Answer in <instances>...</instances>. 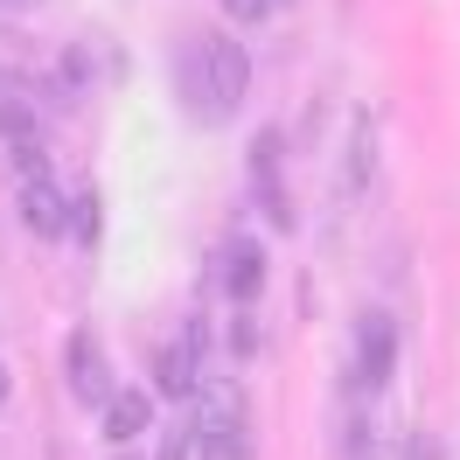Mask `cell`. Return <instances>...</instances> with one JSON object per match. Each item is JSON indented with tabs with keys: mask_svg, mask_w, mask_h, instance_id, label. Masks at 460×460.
<instances>
[{
	"mask_svg": "<svg viewBox=\"0 0 460 460\" xmlns=\"http://www.w3.org/2000/svg\"><path fill=\"white\" fill-rule=\"evenodd\" d=\"M342 454L349 460H370V419L356 411V419H342Z\"/></svg>",
	"mask_w": 460,
	"mask_h": 460,
	"instance_id": "16",
	"label": "cell"
},
{
	"mask_svg": "<svg viewBox=\"0 0 460 460\" xmlns=\"http://www.w3.org/2000/svg\"><path fill=\"white\" fill-rule=\"evenodd\" d=\"M22 140H42V126H35V105L29 98H0V146H22Z\"/></svg>",
	"mask_w": 460,
	"mask_h": 460,
	"instance_id": "11",
	"label": "cell"
},
{
	"mask_svg": "<svg viewBox=\"0 0 460 460\" xmlns=\"http://www.w3.org/2000/svg\"><path fill=\"white\" fill-rule=\"evenodd\" d=\"M376 161H384V146H376V112L356 105V112H349L342 161H335V202H363L370 196L376 189Z\"/></svg>",
	"mask_w": 460,
	"mask_h": 460,
	"instance_id": "3",
	"label": "cell"
},
{
	"mask_svg": "<svg viewBox=\"0 0 460 460\" xmlns=\"http://www.w3.org/2000/svg\"><path fill=\"white\" fill-rule=\"evenodd\" d=\"M391 370H398V314L370 307V314L356 321V363H349V376H356V391L370 398V391L391 384Z\"/></svg>",
	"mask_w": 460,
	"mask_h": 460,
	"instance_id": "5",
	"label": "cell"
},
{
	"mask_svg": "<svg viewBox=\"0 0 460 460\" xmlns=\"http://www.w3.org/2000/svg\"><path fill=\"white\" fill-rule=\"evenodd\" d=\"M202 349H209V328L202 321H181V335L161 342L154 356V398H189L202 384Z\"/></svg>",
	"mask_w": 460,
	"mask_h": 460,
	"instance_id": "6",
	"label": "cell"
},
{
	"mask_svg": "<svg viewBox=\"0 0 460 460\" xmlns=\"http://www.w3.org/2000/svg\"><path fill=\"white\" fill-rule=\"evenodd\" d=\"M252 196H259V217L272 230H293V196L279 181V168H252Z\"/></svg>",
	"mask_w": 460,
	"mask_h": 460,
	"instance_id": "10",
	"label": "cell"
},
{
	"mask_svg": "<svg viewBox=\"0 0 460 460\" xmlns=\"http://www.w3.org/2000/svg\"><path fill=\"white\" fill-rule=\"evenodd\" d=\"M217 7H224L230 22H244V29H259V22H272V7H279V0H217Z\"/></svg>",
	"mask_w": 460,
	"mask_h": 460,
	"instance_id": "14",
	"label": "cell"
},
{
	"mask_svg": "<svg viewBox=\"0 0 460 460\" xmlns=\"http://www.w3.org/2000/svg\"><path fill=\"white\" fill-rule=\"evenodd\" d=\"M7 161H14L22 181H42V174H49V146H42V140H22V146H7Z\"/></svg>",
	"mask_w": 460,
	"mask_h": 460,
	"instance_id": "12",
	"label": "cell"
},
{
	"mask_svg": "<svg viewBox=\"0 0 460 460\" xmlns=\"http://www.w3.org/2000/svg\"><path fill=\"white\" fill-rule=\"evenodd\" d=\"M7 398H14V370L0 363V411H7Z\"/></svg>",
	"mask_w": 460,
	"mask_h": 460,
	"instance_id": "17",
	"label": "cell"
},
{
	"mask_svg": "<svg viewBox=\"0 0 460 460\" xmlns=\"http://www.w3.org/2000/svg\"><path fill=\"white\" fill-rule=\"evenodd\" d=\"M14 209H22V224L35 230V237H70V196H63L57 181L42 174V181H22V196H14Z\"/></svg>",
	"mask_w": 460,
	"mask_h": 460,
	"instance_id": "8",
	"label": "cell"
},
{
	"mask_svg": "<svg viewBox=\"0 0 460 460\" xmlns=\"http://www.w3.org/2000/svg\"><path fill=\"white\" fill-rule=\"evenodd\" d=\"M98 419H105V439H112V447H133V439L154 426V391H146V384H119L112 398L98 404Z\"/></svg>",
	"mask_w": 460,
	"mask_h": 460,
	"instance_id": "9",
	"label": "cell"
},
{
	"mask_svg": "<svg viewBox=\"0 0 460 460\" xmlns=\"http://www.w3.org/2000/svg\"><path fill=\"white\" fill-rule=\"evenodd\" d=\"M63 384H70V398L77 404H98L119 391V370H112V356H105V342L91 335V328H70V342H63Z\"/></svg>",
	"mask_w": 460,
	"mask_h": 460,
	"instance_id": "4",
	"label": "cell"
},
{
	"mask_svg": "<svg viewBox=\"0 0 460 460\" xmlns=\"http://www.w3.org/2000/svg\"><path fill=\"white\" fill-rule=\"evenodd\" d=\"M398 460H447V447H439V432H404Z\"/></svg>",
	"mask_w": 460,
	"mask_h": 460,
	"instance_id": "15",
	"label": "cell"
},
{
	"mask_svg": "<svg viewBox=\"0 0 460 460\" xmlns=\"http://www.w3.org/2000/svg\"><path fill=\"white\" fill-rule=\"evenodd\" d=\"M189 398H196L189 432L202 439V454L209 460H244V419H252V404L237 391V376H202Z\"/></svg>",
	"mask_w": 460,
	"mask_h": 460,
	"instance_id": "2",
	"label": "cell"
},
{
	"mask_svg": "<svg viewBox=\"0 0 460 460\" xmlns=\"http://www.w3.org/2000/svg\"><path fill=\"white\" fill-rule=\"evenodd\" d=\"M154 460H209V454H202V439H196L189 426H168V432H161V454H154Z\"/></svg>",
	"mask_w": 460,
	"mask_h": 460,
	"instance_id": "13",
	"label": "cell"
},
{
	"mask_svg": "<svg viewBox=\"0 0 460 460\" xmlns=\"http://www.w3.org/2000/svg\"><path fill=\"white\" fill-rule=\"evenodd\" d=\"M217 279H224V293H230V307H252L265 293V244L259 237H224V252H217Z\"/></svg>",
	"mask_w": 460,
	"mask_h": 460,
	"instance_id": "7",
	"label": "cell"
},
{
	"mask_svg": "<svg viewBox=\"0 0 460 460\" xmlns=\"http://www.w3.org/2000/svg\"><path fill=\"white\" fill-rule=\"evenodd\" d=\"M174 98L202 126H224L252 98V49L237 35H189L174 57Z\"/></svg>",
	"mask_w": 460,
	"mask_h": 460,
	"instance_id": "1",
	"label": "cell"
}]
</instances>
